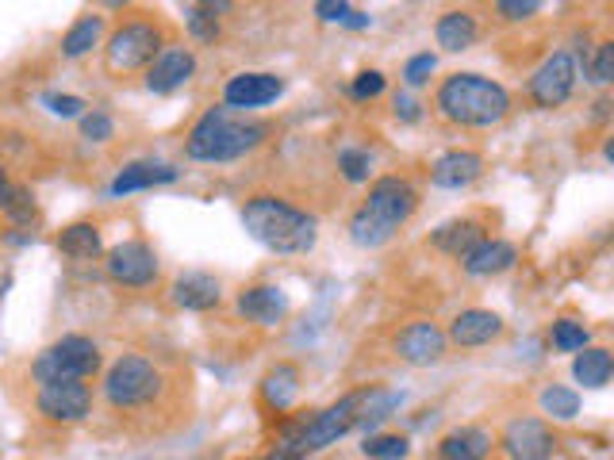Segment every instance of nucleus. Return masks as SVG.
Instances as JSON below:
<instances>
[{
	"mask_svg": "<svg viewBox=\"0 0 614 460\" xmlns=\"http://www.w3.org/2000/svg\"><path fill=\"white\" fill-rule=\"evenodd\" d=\"M243 227L250 231L254 242H262L273 254H307L319 238V223L315 215H307L304 207L288 204L280 196H269V192H257L243 204Z\"/></svg>",
	"mask_w": 614,
	"mask_h": 460,
	"instance_id": "nucleus-1",
	"label": "nucleus"
},
{
	"mask_svg": "<svg viewBox=\"0 0 614 460\" xmlns=\"http://www.w3.org/2000/svg\"><path fill=\"white\" fill-rule=\"evenodd\" d=\"M419 212V192L408 177H380L372 181L369 196L358 204L350 219V238L361 249H377L385 242H392L400 227H408V219Z\"/></svg>",
	"mask_w": 614,
	"mask_h": 460,
	"instance_id": "nucleus-2",
	"label": "nucleus"
},
{
	"mask_svg": "<svg viewBox=\"0 0 614 460\" xmlns=\"http://www.w3.org/2000/svg\"><path fill=\"white\" fill-rule=\"evenodd\" d=\"M269 123L246 120V115H235L231 108H207L196 120V127L188 131L185 154L193 162H238V157L254 154L269 139Z\"/></svg>",
	"mask_w": 614,
	"mask_h": 460,
	"instance_id": "nucleus-3",
	"label": "nucleus"
},
{
	"mask_svg": "<svg viewBox=\"0 0 614 460\" xmlns=\"http://www.w3.org/2000/svg\"><path fill=\"white\" fill-rule=\"evenodd\" d=\"M434 108L442 120L458 123V127H495L508 120L511 92L480 73H453L438 85Z\"/></svg>",
	"mask_w": 614,
	"mask_h": 460,
	"instance_id": "nucleus-4",
	"label": "nucleus"
},
{
	"mask_svg": "<svg viewBox=\"0 0 614 460\" xmlns=\"http://www.w3.org/2000/svg\"><path fill=\"white\" fill-rule=\"evenodd\" d=\"M165 396H170V376H165L162 365L143 354L120 357L104 372V403L115 415L157 411V407H165Z\"/></svg>",
	"mask_w": 614,
	"mask_h": 460,
	"instance_id": "nucleus-5",
	"label": "nucleus"
},
{
	"mask_svg": "<svg viewBox=\"0 0 614 460\" xmlns=\"http://www.w3.org/2000/svg\"><path fill=\"white\" fill-rule=\"evenodd\" d=\"M31 372H35L39 384L89 380V376L101 372V349H96V341L85 338V334H65V338H58L54 346H47L43 354H39Z\"/></svg>",
	"mask_w": 614,
	"mask_h": 460,
	"instance_id": "nucleus-6",
	"label": "nucleus"
},
{
	"mask_svg": "<svg viewBox=\"0 0 614 460\" xmlns=\"http://www.w3.org/2000/svg\"><path fill=\"white\" fill-rule=\"evenodd\" d=\"M162 54V28L154 20H127L112 31L104 47V62L112 73H135L146 70L154 58Z\"/></svg>",
	"mask_w": 614,
	"mask_h": 460,
	"instance_id": "nucleus-7",
	"label": "nucleus"
},
{
	"mask_svg": "<svg viewBox=\"0 0 614 460\" xmlns=\"http://www.w3.org/2000/svg\"><path fill=\"white\" fill-rule=\"evenodd\" d=\"M365 403H369V388H358V391H350V396L338 399V403H330L327 411L311 415L304 422L296 449H300V453H315V449L335 446L338 438H346V433L358 430V426H361Z\"/></svg>",
	"mask_w": 614,
	"mask_h": 460,
	"instance_id": "nucleus-8",
	"label": "nucleus"
},
{
	"mask_svg": "<svg viewBox=\"0 0 614 460\" xmlns=\"http://www.w3.org/2000/svg\"><path fill=\"white\" fill-rule=\"evenodd\" d=\"M35 411L47 418V422H85L93 415V388L85 380H51L39 384L35 396Z\"/></svg>",
	"mask_w": 614,
	"mask_h": 460,
	"instance_id": "nucleus-9",
	"label": "nucleus"
},
{
	"mask_svg": "<svg viewBox=\"0 0 614 460\" xmlns=\"http://www.w3.org/2000/svg\"><path fill=\"white\" fill-rule=\"evenodd\" d=\"M576 78H580V62L569 54V50H557V54H550L542 65H538V73L530 78L526 92L538 108H561L564 100L572 96V89H576Z\"/></svg>",
	"mask_w": 614,
	"mask_h": 460,
	"instance_id": "nucleus-10",
	"label": "nucleus"
},
{
	"mask_svg": "<svg viewBox=\"0 0 614 460\" xmlns=\"http://www.w3.org/2000/svg\"><path fill=\"white\" fill-rule=\"evenodd\" d=\"M108 276H112L115 284H123V288H151L157 280V254L151 246H146L143 238H127L120 242V246L108 249Z\"/></svg>",
	"mask_w": 614,
	"mask_h": 460,
	"instance_id": "nucleus-11",
	"label": "nucleus"
},
{
	"mask_svg": "<svg viewBox=\"0 0 614 460\" xmlns=\"http://www.w3.org/2000/svg\"><path fill=\"white\" fill-rule=\"evenodd\" d=\"M508 460H553L557 457V433L542 418H514L495 441Z\"/></svg>",
	"mask_w": 614,
	"mask_h": 460,
	"instance_id": "nucleus-12",
	"label": "nucleus"
},
{
	"mask_svg": "<svg viewBox=\"0 0 614 460\" xmlns=\"http://www.w3.org/2000/svg\"><path fill=\"white\" fill-rule=\"evenodd\" d=\"M446 349H450V338L434 323H408L396 334V357L403 365H415V368L438 365L446 357Z\"/></svg>",
	"mask_w": 614,
	"mask_h": 460,
	"instance_id": "nucleus-13",
	"label": "nucleus"
},
{
	"mask_svg": "<svg viewBox=\"0 0 614 460\" xmlns=\"http://www.w3.org/2000/svg\"><path fill=\"white\" fill-rule=\"evenodd\" d=\"M285 92V81L277 73H238V78L227 81L223 89V100L227 108H238V112H250V108H265Z\"/></svg>",
	"mask_w": 614,
	"mask_h": 460,
	"instance_id": "nucleus-14",
	"label": "nucleus"
},
{
	"mask_svg": "<svg viewBox=\"0 0 614 460\" xmlns=\"http://www.w3.org/2000/svg\"><path fill=\"white\" fill-rule=\"evenodd\" d=\"M503 330H508V323H503L495 311L469 307V311H461L458 319L450 323V334H446V338L461 349H480V346H492L495 338H503Z\"/></svg>",
	"mask_w": 614,
	"mask_h": 460,
	"instance_id": "nucleus-15",
	"label": "nucleus"
},
{
	"mask_svg": "<svg viewBox=\"0 0 614 460\" xmlns=\"http://www.w3.org/2000/svg\"><path fill=\"white\" fill-rule=\"evenodd\" d=\"M495 449L500 446L484 426H458L446 438H438L434 460H492Z\"/></svg>",
	"mask_w": 614,
	"mask_h": 460,
	"instance_id": "nucleus-16",
	"label": "nucleus"
},
{
	"mask_svg": "<svg viewBox=\"0 0 614 460\" xmlns=\"http://www.w3.org/2000/svg\"><path fill=\"white\" fill-rule=\"evenodd\" d=\"M193 73H196V58L188 54L185 47L162 50V54L146 65V89L157 92V96H165V92H177Z\"/></svg>",
	"mask_w": 614,
	"mask_h": 460,
	"instance_id": "nucleus-17",
	"label": "nucleus"
},
{
	"mask_svg": "<svg viewBox=\"0 0 614 460\" xmlns=\"http://www.w3.org/2000/svg\"><path fill=\"white\" fill-rule=\"evenodd\" d=\"M238 315L257 326H277L288 315V296L277 284H254L238 296Z\"/></svg>",
	"mask_w": 614,
	"mask_h": 460,
	"instance_id": "nucleus-18",
	"label": "nucleus"
},
{
	"mask_svg": "<svg viewBox=\"0 0 614 460\" xmlns=\"http://www.w3.org/2000/svg\"><path fill=\"white\" fill-rule=\"evenodd\" d=\"M484 173V157L477 154V150H450V154H442L434 162V170H430V181H434V188H469L472 181Z\"/></svg>",
	"mask_w": 614,
	"mask_h": 460,
	"instance_id": "nucleus-19",
	"label": "nucleus"
},
{
	"mask_svg": "<svg viewBox=\"0 0 614 460\" xmlns=\"http://www.w3.org/2000/svg\"><path fill=\"white\" fill-rule=\"evenodd\" d=\"M173 304L181 307V311H212L215 304L223 299V288L219 280H215L212 273H185L173 280Z\"/></svg>",
	"mask_w": 614,
	"mask_h": 460,
	"instance_id": "nucleus-20",
	"label": "nucleus"
},
{
	"mask_svg": "<svg viewBox=\"0 0 614 460\" xmlns=\"http://www.w3.org/2000/svg\"><path fill=\"white\" fill-rule=\"evenodd\" d=\"M519 257V249L503 238H480L469 254H461V269L469 276H495V273H508Z\"/></svg>",
	"mask_w": 614,
	"mask_h": 460,
	"instance_id": "nucleus-21",
	"label": "nucleus"
},
{
	"mask_svg": "<svg viewBox=\"0 0 614 460\" xmlns=\"http://www.w3.org/2000/svg\"><path fill=\"white\" fill-rule=\"evenodd\" d=\"M296 396H300V368H296L293 361L273 365L269 372L262 376V399L269 411L285 415L288 407L296 403Z\"/></svg>",
	"mask_w": 614,
	"mask_h": 460,
	"instance_id": "nucleus-22",
	"label": "nucleus"
},
{
	"mask_svg": "<svg viewBox=\"0 0 614 460\" xmlns=\"http://www.w3.org/2000/svg\"><path fill=\"white\" fill-rule=\"evenodd\" d=\"M177 181V170L173 165H154V162H135L112 181V196H127V192H143L154 188V184H170Z\"/></svg>",
	"mask_w": 614,
	"mask_h": 460,
	"instance_id": "nucleus-23",
	"label": "nucleus"
},
{
	"mask_svg": "<svg viewBox=\"0 0 614 460\" xmlns=\"http://www.w3.org/2000/svg\"><path fill=\"white\" fill-rule=\"evenodd\" d=\"M611 372H614L611 349H603V346H584L576 354V361H572V376H576V384H584V388H607Z\"/></svg>",
	"mask_w": 614,
	"mask_h": 460,
	"instance_id": "nucleus-24",
	"label": "nucleus"
},
{
	"mask_svg": "<svg viewBox=\"0 0 614 460\" xmlns=\"http://www.w3.org/2000/svg\"><path fill=\"white\" fill-rule=\"evenodd\" d=\"M477 35H480V28H477V20H472L469 12H446L442 20H438V28H434V39H438V47L442 50H469L472 43H477Z\"/></svg>",
	"mask_w": 614,
	"mask_h": 460,
	"instance_id": "nucleus-25",
	"label": "nucleus"
},
{
	"mask_svg": "<svg viewBox=\"0 0 614 460\" xmlns=\"http://www.w3.org/2000/svg\"><path fill=\"white\" fill-rule=\"evenodd\" d=\"M480 238H488V234L477 219H453V223H446V227L434 231V246L442 249V254H450V257L469 254Z\"/></svg>",
	"mask_w": 614,
	"mask_h": 460,
	"instance_id": "nucleus-26",
	"label": "nucleus"
},
{
	"mask_svg": "<svg viewBox=\"0 0 614 460\" xmlns=\"http://www.w3.org/2000/svg\"><path fill=\"white\" fill-rule=\"evenodd\" d=\"M58 249L73 262H89V257L101 254V227L96 223H73L58 234Z\"/></svg>",
	"mask_w": 614,
	"mask_h": 460,
	"instance_id": "nucleus-27",
	"label": "nucleus"
},
{
	"mask_svg": "<svg viewBox=\"0 0 614 460\" xmlns=\"http://www.w3.org/2000/svg\"><path fill=\"white\" fill-rule=\"evenodd\" d=\"M101 35H104V20H101V16H81V20L62 35V54L65 58L89 54V50L101 43Z\"/></svg>",
	"mask_w": 614,
	"mask_h": 460,
	"instance_id": "nucleus-28",
	"label": "nucleus"
},
{
	"mask_svg": "<svg viewBox=\"0 0 614 460\" xmlns=\"http://www.w3.org/2000/svg\"><path fill=\"white\" fill-rule=\"evenodd\" d=\"M361 453L369 460H408L411 441L403 433H369L361 446Z\"/></svg>",
	"mask_w": 614,
	"mask_h": 460,
	"instance_id": "nucleus-29",
	"label": "nucleus"
},
{
	"mask_svg": "<svg viewBox=\"0 0 614 460\" xmlns=\"http://www.w3.org/2000/svg\"><path fill=\"white\" fill-rule=\"evenodd\" d=\"M542 411L550 418H557V422H572V418L580 415V396L572 388H561V384H553V388L542 391Z\"/></svg>",
	"mask_w": 614,
	"mask_h": 460,
	"instance_id": "nucleus-30",
	"label": "nucleus"
},
{
	"mask_svg": "<svg viewBox=\"0 0 614 460\" xmlns=\"http://www.w3.org/2000/svg\"><path fill=\"white\" fill-rule=\"evenodd\" d=\"M550 338H553V349H561V354H580V349L592 341V334H587V326L576 319H557Z\"/></svg>",
	"mask_w": 614,
	"mask_h": 460,
	"instance_id": "nucleus-31",
	"label": "nucleus"
},
{
	"mask_svg": "<svg viewBox=\"0 0 614 460\" xmlns=\"http://www.w3.org/2000/svg\"><path fill=\"white\" fill-rule=\"evenodd\" d=\"M338 170H342L346 181H369V170H372L369 150H358V146L338 150Z\"/></svg>",
	"mask_w": 614,
	"mask_h": 460,
	"instance_id": "nucleus-32",
	"label": "nucleus"
},
{
	"mask_svg": "<svg viewBox=\"0 0 614 460\" xmlns=\"http://www.w3.org/2000/svg\"><path fill=\"white\" fill-rule=\"evenodd\" d=\"M185 23H188V31H193V39H201V43H215V39H219V31H223V28H219V16L204 12L201 4L188 8Z\"/></svg>",
	"mask_w": 614,
	"mask_h": 460,
	"instance_id": "nucleus-33",
	"label": "nucleus"
},
{
	"mask_svg": "<svg viewBox=\"0 0 614 460\" xmlns=\"http://www.w3.org/2000/svg\"><path fill=\"white\" fill-rule=\"evenodd\" d=\"M492 4H495V12H500V20L522 23V20H530L534 12H542L545 0H492Z\"/></svg>",
	"mask_w": 614,
	"mask_h": 460,
	"instance_id": "nucleus-34",
	"label": "nucleus"
},
{
	"mask_svg": "<svg viewBox=\"0 0 614 460\" xmlns=\"http://www.w3.org/2000/svg\"><path fill=\"white\" fill-rule=\"evenodd\" d=\"M587 78H592L595 85H611L614 81V43H600L595 62L587 65Z\"/></svg>",
	"mask_w": 614,
	"mask_h": 460,
	"instance_id": "nucleus-35",
	"label": "nucleus"
},
{
	"mask_svg": "<svg viewBox=\"0 0 614 460\" xmlns=\"http://www.w3.org/2000/svg\"><path fill=\"white\" fill-rule=\"evenodd\" d=\"M43 104L51 108L54 115H62V120H78V115H85V100L81 96H65V92H47Z\"/></svg>",
	"mask_w": 614,
	"mask_h": 460,
	"instance_id": "nucleus-36",
	"label": "nucleus"
},
{
	"mask_svg": "<svg viewBox=\"0 0 614 460\" xmlns=\"http://www.w3.org/2000/svg\"><path fill=\"white\" fill-rule=\"evenodd\" d=\"M81 135H85L89 142H108L115 135V123L108 120L104 112H85L81 115Z\"/></svg>",
	"mask_w": 614,
	"mask_h": 460,
	"instance_id": "nucleus-37",
	"label": "nucleus"
},
{
	"mask_svg": "<svg viewBox=\"0 0 614 460\" xmlns=\"http://www.w3.org/2000/svg\"><path fill=\"white\" fill-rule=\"evenodd\" d=\"M434 54H415L408 65H403V81H408L411 89H419V85H427L430 81V73H434Z\"/></svg>",
	"mask_w": 614,
	"mask_h": 460,
	"instance_id": "nucleus-38",
	"label": "nucleus"
},
{
	"mask_svg": "<svg viewBox=\"0 0 614 460\" xmlns=\"http://www.w3.org/2000/svg\"><path fill=\"white\" fill-rule=\"evenodd\" d=\"M385 92V73H377V70H365L354 78V85H350V96L354 100H372V96H380Z\"/></svg>",
	"mask_w": 614,
	"mask_h": 460,
	"instance_id": "nucleus-39",
	"label": "nucleus"
},
{
	"mask_svg": "<svg viewBox=\"0 0 614 460\" xmlns=\"http://www.w3.org/2000/svg\"><path fill=\"white\" fill-rule=\"evenodd\" d=\"M419 100H415L411 96V92H396V100H392V115H396V120H400V123H415V120H419Z\"/></svg>",
	"mask_w": 614,
	"mask_h": 460,
	"instance_id": "nucleus-40",
	"label": "nucleus"
},
{
	"mask_svg": "<svg viewBox=\"0 0 614 460\" xmlns=\"http://www.w3.org/2000/svg\"><path fill=\"white\" fill-rule=\"evenodd\" d=\"M315 12H319V20L342 23L346 16H350V4H346V0H315Z\"/></svg>",
	"mask_w": 614,
	"mask_h": 460,
	"instance_id": "nucleus-41",
	"label": "nucleus"
},
{
	"mask_svg": "<svg viewBox=\"0 0 614 460\" xmlns=\"http://www.w3.org/2000/svg\"><path fill=\"white\" fill-rule=\"evenodd\" d=\"M201 8H204V12H212V16H227L231 12V0H201Z\"/></svg>",
	"mask_w": 614,
	"mask_h": 460,
	"instance_id": "nucleus-42",
	"label": "nucleus"
},
{
	"mask_svg": "<svg viewBox=\"0 0 614 460\" xmlns=\"http://www.w3.org/2000/svg\"><path fill=\"white\" fill-rule=\"evenodd\" d=\"M8 196H12V181H8V173H4V165H0V212H4V204H8Z\"/></svg>",
	"mask_w": 614,
	"mask_h": 460,
	"instance_id": "nucleus-43",
	"label": "nucleus"
},
{
	"mask_svg": "<svg viewBox=\"0 0 614 460\" xmlns=\"http://www.w3.org/2000/svg\"><path fill=\"white\" fill-rule=\"evenodd\" d=\"M346 28H354V31H361V28H369V16H361V12H350V16H346Z\"/></svg>",
	"mask_w": 614,
	"mask_h": 460,
	"instance_id": "nucleus-44",
	"label": "nucleus"
},
{
	"mask_svg": "<svg viewBox=\"0 0 614 460\" xmlns=\"http://www.w3.org/2000/svg\"><path fill=\"white\" fill-rule=\"evenodd\" d=\"M108 8H123V4H131V0H104Z\"/></svg>",
	"mask_w": 614,
	"mask_h": 460,
	"instance_id": "nucleus-45",
	"label": "nucleus"
}]
</instances>
